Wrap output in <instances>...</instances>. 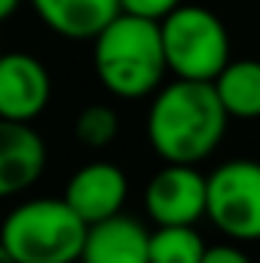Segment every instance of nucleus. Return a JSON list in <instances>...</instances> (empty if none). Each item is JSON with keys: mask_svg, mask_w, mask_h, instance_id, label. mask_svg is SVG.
Listing matches in <instances>:
<instances>
[{"mask_svg": "<svg viewBox=\"0 0 260 263\" xmlns=\"http://www.w3.org/2000/svg\"><path fill=\"white\" fill-rule=\"evenodd\" d=\"M89 223L67 199H28L0 230V254L15 263H73L83 257Z\"/></svg>", "mask_w": 260, "mask_h": 263, "instance_id": "obj_3", "label": "nucleus"}, {"mask_svg": "<svg viewBox=\"0 0 260 263\" xmlns=\"http://www.w3.org/2000/svg\"><path fill=\"white\" fill-rule=\"evenodd\" d=\"M214 89L230 120H260V59H236L220 70Z\"/></svg>", "mask_w": 260, "mask_h": 263, "instance_id": "obj_12", "label": "nucleus"}, {"mask_svg": "<svg viewBox=\"0 0 260 263\" xmlns=\"http://www.w3.org/2000/svg\"><path fill=\"white\" fill-rule=\"evenodd\" d=\"M46 168V144L31 123H0V196H15L37 184Z\"/></svg>", "mask_w": 260, "mask_h": 263, "instance_id": "obj_9", "label": "nucleus"}, {"mask_svg": "<svg viewBox=\"0 0 260 263\" xmlns=\"http://www.w3.org/2000/svg\"><path fill=\"white\" fill-rule=\"evenodd\" d=\"M165 62L178 80L214 83L230 65V34L217 12L208 6L181 3L172 15L159 22Z\"/></svg>", "mask_w": 260, "mask_h": 263, "instance_id": "obj_4", "label": "nucleus"}, {"mask_svg": "<svg viewBox=\"0 0 260 263\" xmlns=\"http://www.w3.org/2000/svg\"><path fill=\"white\" fill-rule=\"evenodd\" d=\"M230 114L214 83L172 80L162 86L147 114V138L172 165H196L217 150L227 135Z\"/></svg>", "mask_w": 260, "mask_h": 263, "instance_id": "obj_1", "label": "nucleus"}, {"mask_svg": "<svg viewBox=\"0 0 260 263\" xmlns=\"http://www.w3.org/2000/svg\"><path fill=\"white\" fill-rule=\"evenodd\" d=\"M52 98V80L40 59L9 52L0 62V117L9 123L37 120Z\"/></svg>", "mask_w": 260, "mask_h": 263, "instance_id": "obj_7", "label": "nucleus"}, {"mask_svg": "<svg viewBox=\"0 0 260 263\" xmlns=\"http://www.w3.org/2000/svg\"><path fill=\"white\" fill-rule=\"evenodd\" d=\"M205 251L196 227H156L150 233V263H202Z\"/></svg>", "mask_w": 260, "mask_h": 263, "instance_id": "obj_13", "label": "nucleus"}, {"mask_svg": "<svg viewBox=\"0 0 260 263\" xmlns=\"http://www.w3.org/2000/svg\"><path fill=\"white\" fill-rule=\"evenodd\" d=\"M208 220L236 242L260 239V162L230 159L208 175Z\"/></svg>", "mask_w": 260, "mask_h": 263, "instance_id": "obj_5", "label": "nucleus"}, {"mask_svg": "<svg viewBox=\"0 0 260 263\" xmlns=\"http://www.w3.org/2000/svg\"><path fill=\"white\" fill-rule=\"evenodd\" d=\"M202 263H251V257L236 245H211Z\"/></svg>", "mask_w": 260, "mask_h": 263, "instance_id": "obj_16", "label": "nucleus"}, {"mask_svg": "<svg viewBox=\"0 0 260 263\" xmlns=\"http://www.w3.org/2000/svg\"><path fill=\"white\" fill-rule=\"evenodd\" d=\"M0 263H15V260H9V257H6V254H0Z\"/></svg>", "mask_w": 260, "mask_h": 263, "instance_id": "obj_18", "label": "nucleus"}, {"mask_svg": "<svg viewBox=\"0 0 260 263\" xmlns=\"http://www.w3.org/2000/svg\"><path fill=\"white\" fill-rule=\"evenodd\" d=\"M92 62L101 86L117 98L138 101L159 92L169 73L159 22L120 12L92 40Z\"/></svg>", "mask_w": 260, "mask_h": 263, "instance_id": "obj_2", "label": "nucleus"}, {"mask_svg": "<svg viewBox=\"0 0 260 263\" xmlns=\"http://www.w3.org/2000/svg\"><path fill=\"white\" fill-rule=\"evenodd\" d=\"M144 205L156 227H196L199 217H208V178L196 165L165 162L150 178Z\"/></svg>", "mask_w": 260, "mask_h": 263, "instance_id": "obj_6", "label": "nucleus"}, {"mask_svg": "<svg viewBox=\"0 0 260 263\" xmlns=\"http://www.w3.org/2000/svg\"><path fill=\"white\" fill-rule=\"evenodd\" d=\"M80 263H150V233L126 214L89 223Z\"/></svg>", "mask_w": 260, "mask_h": 263, "instance_id": "obj_10", "label": "nucleus"}, {"mask_svg": "<svg viewBox=\"0 0 260 263\" xmlns=\"http://www.w3.org/2000/svg\"><path fill=\"white\" fill-rule=\"evenodd\" d=\"M22 3H25V0H0V15H3V18H9Z\"/></svg>", "mask_w": 260, "mask_h": 263, "instance_id": "obj_17", "label": "nucleus"}, {"mask_svg": "<svg viewBox=\"0 0 260 263\" xmlns=\"http://www.w3.org/2000/svg\"><path fill=\"white\" fill-rule=\"evenodd\" d=\"M184 0H120L123 12L132 15H141V18H153V22H162L165 15H172Z\"/></svg>", "mask_w": 260, "mask_h": 263, "instance_id": "obj_15", "label": "nucleus"}, {"mask_svg": "<svg viewBox=\"0 0 260 263\" xmlns=\"http://www.w3.org/2000/svg\"><path fill=\"white\" fill-rule=\"evenodd\" d=\"M37 18L67 40H95L120 12V0H28Z\"/></svg>", "mask_w": 260, "mask_h": 263, "instance_id": "obj_11", "label": "nucleus"}, {"mask_svg": "<svg viewBox=\"0 0 260 263\" xmlns=\"http://www.w3.org/2000/svg\"><path fill=\"white\" fill-rule=\"evenodd\" d=\"M120 132V120L114 114V107L107 104H89L80 117H77V138L89 147V150H104L114 144Z\"/></svg>", "mask_w": 260, "mask_h": 263, "instance_id": "obj_14", "label": "nucleus"}, {"mask_svg": "<svg viewBox=\"0 0 260 263\" xmlns=\"http://www.w3.org/2000/svg\"><path fill=\"white\" fill-rule=\"evenodd\" d=\"M129 196V181L126 172L114 162H86L80 172H73V178L65 187L67 205L86 220V223H98L107 220L114 214H123V205Z\"/></svg>", "mask_w": 260, "mask_h": 263, "instance_id": "obj_8", "label": "nucleus"}]
</instances>
